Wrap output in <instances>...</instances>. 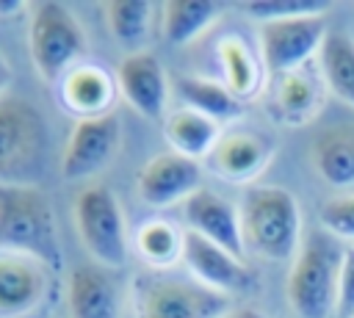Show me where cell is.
<instances>
[{
    "label": "cell",
    "mask_w": 354,
    "mask_h": 318,
    "mask_svg": "<svg viewBox=\"0 0 354 318\" xmlns=\"http://www.w3.org/2000/svg\"><path fill=\"white\" fill-rule=\"evenodd\" d=\"M243 249L268 263H290L301 246L299 199L282 185H246L238 202Z\"/></svg>",
    "instance_id": "6da1fadb"
},
{
    "label": "cell",
    "mask_w": 354,
    "mask_h": 318,
    "mask_svg": "<svg viewBox=\"0 0 354 318\" xmlns=\"http://www.w3.org/2000/svg\"><path fill=\"white\" fill-rule=\"evenodd\" d=\"M346 246L324 227L304 232L285 279V299L299 318H335Z\"/></svg>",
    "instance_id": "7a4b0ae2"
},
{
    "label": "cell",
    "mask_w": 354,
    "mask_h": 318,
    "mask_svg": "<svg viewBox=\"0 0 354 318\" xmlns=\"http://www.w3.org/2000/svg\"><path fill=\"white\" fill-rule=\"evenodd\" d=\"M0 249L41 257L61 268L58 224L50 196L33 183H0Z\"/></svg>",
    "instance_id": "3957f363"
},
{
    "label": "cell",
    "mask_w": 354,
    "mask_h": 318,
    "mask_svg": "<svg viewBox=\"0 0 354 318\" xmlns=\"http://www.w3.org/2000/svg\"><path fill=\"white\" fill-rule=\"evenodd\" d=\"M75 230L94 265L113 271L127 263L130 232L124 210L108 185L88 183L80 188L75 196Z\"/></svg>",
    "instance_id": "277c9868"
},
{
    "label": "cell",
    "mask_w": 354,
    "mask_h": 318,
    "mask_svg": "<svg viewBox=\"0 0 354 318\" xmlns=\"http://www.w3.org/2000/svg\"><path fill=\"white\" fill-rule=\"evenodd\" d=\"M130 299L136 318H221L230 310V296L169 271L141 274Z\"/></svg>",
    "instance_id": "5b68a950"
},
{
    "label": "cell",
    "mask_w": 354,
    "mask_h": 318,
    "mask_svg": "<svg viewBox=\"0 0 354 318\" xmlns=\"http://www.w3.org/2000/svg\"><path fill=\"white\" fill-rule=\"evenodd\" d=\"M88 39L80 19L61 3H33L28 50L41 80L58 83L86 55Z\"/></svg>",
    "instance_id": "8992f818"
},
{
    "label": "cell",
    "mask_w": 354,
    "mask_h": 318,
    "mask_svg": "<svg viewBox=\"0 0 354 318\" xmlns=\"http://www.w3.org/2000/svg\"><path fill=\"white\" fill-rule=\"evenodd\" d=\"M47 147L39 108L19 97H0V183H30Z\"/></svg>",
    "instance_id": "52a82bcc"
},
{
    "label": "cell",
    "mask_w": 354,
    "mask_h": 318,
    "mask_svg": "<svg viewBox=\"0 0 354 318\" xmlns=\"http://www.w3.org/2000/svg\"><path fill=\"white\" fill-rule=\"evenodd\" d=\"M329 28L324 17H293L263 22L257 28V53L263 58L266 75L277 77L293 72L318 58V50Z\"/></svg>",
    "instance_id": "ba28073f"
},
{
    "label": "cell",
    "mask_w": 354,
    "mask_h": 318,
    "mask_svg": "<svg viewBox=\"0 0 354 318\" xmlns=\"http://www.w3.org/2000/svg\"><path fill=\"white\" fill-rule=\"evenodd\" d=\"M122 147V122L111 111L105 116L77 119L66 138L61 155V177L64 180H91L108 163H113Z\"/></svg>",
    "instance_id": "9c48e42d"
},
{
    "label": "cell",
    "mask_w": 354,
    "mask_h": 318,
    "mask_svg": "<svg viewBox=\"0 0 354 318\" xmlns=\"http://www.w3.org/2000/svg\"><path fill=\"white\" fill-rule=\"evenodd\" d=\"M274 152L277 144L266 133L252 127H227L221 130L205 163L216 177L227 183L254 185V180L271 166Z\"/></svg>",
    "instance_id": "30bf717a"
},
{
    "label": "cell",
    "mask_w": 354,
    "mask_h": 318,
    "mask_svg": "<svg viewBox=\"0 0 354 318\" xmlns=\"http://www.w3.org/2000/svg\"><path fill=\"white\" fill-rule=\"evenodd\" d=\"M53 268L28 252L0 249V318H25L50 296Z\"/></svg>",
    "instance_id": "8fae6325"
},
{
    "label": "cell",
    "mask_w": 354,
    "mask_h": 318,
    "mask_svg": "<svg viewBox=\"0 0 354 318\" xmlns=\"http://www.w3.org/2000/svg\"><path fill=\"white\" fill-rule=\"evenodd\" d=\"M199 188H202V166H199V160L183 158V155H177L171 149L152 155L141 166L138 180H136L138 199L147 207H155V210L171 207L177 202L183 205Z\"/></svg>",
    "instance_id": "7c38bea8"
},
{
    "label": "cell",
    "mask_w": 354,
    "mask_h": 318,
    "mask_svg": "<svg viewBox=\"0 0 354 318\" xmlns=\"http://www.w3.org/2000/svg\"><path fill=\"white\" fill-rule=\"evenodd\" d=\"M326 83L321 77L318 64H304L293 72L271 77L268 88V108L271 116L288 127H304L318 119L326 102Z\"/></svg>",
    "instance_id": "4fadbf2b"
},
{
    "label": "cell",
    "mask_w": 354,
    "mask_h": 318,
    "mask_svg": "<svg viewBox=\"0 0 354 318\" xmlns=\"http://www.w3.org/2000/svg\"><path fill=\"white\" fill-rule=\"evenodd\" d=\"M116 88L124 97V102L141 113L144 119H163L169 105V77L155 53L147 50H130L116 72Z\"/></svg>",
    "instance_id": "5bb4252c"
},
{
    "label": "cell",
    "mask_w": 354,
    "mask_h": 318,
    "mask_svg": "<svg viewBox=\"0 0 354 318\" xmlns=\"http://www.w3.org/2000/svg\"><path fill=\"white\" fill-rule=\"evenodd\" d=\"M183 224L188 232L243 257V232H241V210L235 202H230L224 194L202 185L194 191L183 205Z\"/></svg>",
    "instance_id": "9a60e30c"
},
{
    "label": "cell",
    "mask_w": 354,
    "mask_h": 318,
    "mask_svg": "<svg viewBox=\"0 0 354 318\" xmlns=\"http://www.w3.org/2000/svg\"><path fill=\"white\" fill-rule=\"evenodd\" d=\"M180 263L188 268V277H194L199 285H205L221 296L243 293L254 285V277L243 257H238L188 230H185V246H183Z\"/></svg>",
    "instance_id": "2e32d148"
},
{
    "label": "cell",
    "mask_w": 354,
    "mask_h": 318,
    "mask_svg": "<svg viewBox=\"0 0 354 318\" xmlns=\"http://www.w3.org/2000/svg\"><path fill=\"white\" fill-rule=\"evenodd\" d=\"M116 77L91 61H80L72 66L61 80H58V97L61 105L75 113L77 119H91V116H105L113 108L116 100Z\"/></svg>",
    "instance_id": "e0dca14e"
},
{
    "label": "cell",
    "mask_w": 354,
    "mask_h": 318,
    "mask_svg": "<svg viewBox=\"0 0 354 318\" xmlns=\"http://www.w3.org/2000/svg\"><path fill=\"white\" fill-rule=\"evenodd\" d=\"M310 163L326 185L348 191L354 185V122L321 127L310 141Z\"/></svg>",
    "instance_id": "ac0fdd59"
},
{
    "label": "cell",
    "mask_w": 354,
    "mask_h": 318,
    "mask_svg": "<svg viewBox=\"0 0 354 318\" xmlns=\"http://www.w3.org/2000/svg\"><path fill=\"white\" fill-rule=\"evenodd\" d=\"M69 318H119V288L102 265H80L66 282Z\"/></svg>",
    "instance_id": "d6986e66"
},
{
    "label": "cell",
    "mask_w": 354,
    "mask_h": 318,
    "mask_svg": "<svg viewBox=\"0 0 354 318\" xmlns=\"http://www.w3.org/2000/svg\"><path fill=\"white\" fill-rule=\"evenodd\" d=\"M216 61L221 69V83L241 100H252L263 91L266 83V66L260 53L238 33H227L216 44Z\"/></svg>",
    "instance_id": "ffe728a7"
},
{
    "label": "cell",
    "mask_w": 354,
    "mask_h": 318,
    "mask_svg": "<svg viewBox=\"0 0 354 318\" xmlns=\"http://www.w3.org/2000/svg\"><path fill=\"white\" fill-rule=\"evenodd\" d=\"M163 135L169 141V149L191 158V160H202L210 155L213 144L221 135V124L207 119L205 113L194 111V108H177L166 116L163 122Z\"/></svg>",
    "instance_id": "44dd1931"
},
{
    "label": "cell",
    "mask_w": 354,
    "mask_h": 318,
    "mask_svg": "<svg viewBox=\"0 0 354 318\" xmlns=\"http://www.w3.org/2000/svg\"><path fill=\"white\" fill-rule=\"evenodd\" d=\"M136 254L152 268V271H169L174 263L183 260L185 246V227H177L169 218H147L136 227L133 235Z\"/></svg>",
    "instance_id": "7402d4cb"
},
{
    "label": "cell",
    "mask_w": 354,
    "mask_h": 318,
    "mask_svg": "<svg viewBox=\"0 0 354 318\" xmlns=\"http://www.w3.org/2000/svg\"><path fill=\"white\" fill-rule=\"evenodd\" d=\"M177 91H180L185 108H194V111L205 113L207 119H213L218 124L235 122L243 113V102L216 77L185 75V77L177 80Z\"/></svg>",
    "instance_id": "603a6c76"
},
{
    "label": "cell",
    "mask_w": 354,
    "mask_h": 318,
    "mask_svg": "<svg viewBox=\"0 0 354 318\" xmlns=\"http://www.w3.org/2000/svg\"><path fill=\"white\" fill-rule=\"evenodd\" d=\"M218 14H221V6L210 0L160 3V33L169 44H191L218 19Z\"/></svg>",
    "instance_id": "cb8c5ba5"
},
{
    "label": "cell",
    "mask_w": 354,
    "mask_h": 318,
    "mask_svg": "<svg viewBox=\"0 0 354 318\" xmlns=\"http://www.w3.org/2000/svg\"><path fill=\"white\" fill-rule=\"evenodd\" d=\"M315 64L329 94L354 108V39L343 30H329Z\"/></svg>",
    "instance_id": "d4e9b609"
},
{
    "label": "cell",
    "mask_w": 354,
    "mask_h": 318,
    "mask_svg": "<svg viewBox=\"0 0 354 318\" xmlns=\"http://www.w3.org/2000/svg\"><path fill=\"white\" fill-rule=\"evenodd\" d=\"M102 19H105L108 33L119 44L136 47L149 33L152 3H147V0H111V3H102Z\"/></svg>",
    "instance_id": "484cf974"
},
{
    "label": "cell",
    "mask_w": 354,
    "mask_h": 318,
    "mask_svg": "<svg viewBox=\"0 0 354 318\" xmlns=\"http://www.w3.org/2000/svg\"><path fill=\"white\" fill-rule=\"evenodd\" d=\"M241 11L257 25H263V22L293 19V17H324L326 3L321 0H254V3H241Z\"/></svg>",
    "instance_id": "4316f807"
},
{
    "label": "cell",
    "mask_w": 354,
    "mask_h": 318,
    "mask_svg": "<svg viewBox=\"0 0 354 318\" xmlns=\"http://www.w3.org/2000/svg\"><path fill=\"white\" fill-rule=\"evenodd\" d=\"M321 227L337 241H351L354 246V191H337L326 196L318 207Z\"/></svg>",
    "instance_id": "83f0119b"
},
{
    "label": "cell",
    "mask_w": 354,
    "mask_h": 318,
    "mask_svg": "<svg viewBox=\"0 0 354 318\" xmlns=\"http://www.w3.org/2000/svg\"><path fill=\"white\" fill-rule=\"evenodd\" d=\"M335 318H354V246H346V252H343Z\"/></svg>",
    "instance_id": "f1b7e54d"
},
{
    "label": "cell",
    "mask_w": 354,
    "mask_h": 318,
    "mask_svg": "<svg viewBox=\"0 0 354 318\" xmlns=\"http://www.w3.org/2000/svg\"><path fill=\"white\" fill-rule=\"evenodd\" d=\"M221 318H268V312H263L260 307H252V304H241V307H230Z\"/></svg>",
    "instance_id": "f546056e"
},
{
    "label": "cell",
    "mask_w": 354,
    "mask_h": 318,
    "mask_svg": "<svg viewBox=\"0 0 354 318\" xmlns=\"http://www.w3.org/2000/svg\"><path fill=\"white\" fill-rule=\"evenodd\" d=\"M8 83H11V66H8L6 55L0 53V97L8 94Z\"/></svg>",
    "instance_id": "4dcf8cb0"
},
{
    "label": "cell",
    "mask_w": 354,
    "mask_h": 318,
    "mask_svg": "<svg viewBox=\"0 0 354 318\" xmlns=\"http://www.w3.org/2000/svg\"><path fill=\"white\" fill-rule=\"evenodd\" d=\"M22 8H25V3H19V0H0V17H17V14H22Z\"/></svg>",
    "instance_id": "1f68e13d"
}]
</instances>
